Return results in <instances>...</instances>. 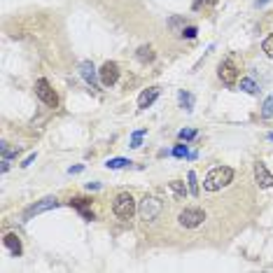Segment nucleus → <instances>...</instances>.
<instances>
[{
	"mask_svg": "<svg viewBox=\"0 0 273 273\" xmlns=\"http://www.w3.org/2000/svg\"><path fill=\"white\" fill-rule=\"evenodd\" d=\"M231 180H234V168L217 166V168H212L210 173L205 175L203 187H205V192H220L222 187H227Z\"/></svg>",
	"mask_w": 273,
	"mask_h": 273,
	"instance_id": "nucleus-1",
	"label": "nucleus"
},
{
	"mask_svg": "<svg viewBox=\"0 0 273 273\" xmlns=\"http://www.w3.org/2000/svg\"><path fill=\"white\" fill-rule=\"evenodd\" d=\"M217 75H220V79L227 84V87H236L238 84V75H240V63H238V59L231 54V56H227L224 61L220 63V68H217Z\"/></svg>",
	"mask_w": 273,
	"mask_h": 273,
	"instance_id": "nucleus-2",
	"label": "nucleus"
},
{
	"mask_svg": "<svg viewBox=\"0 0 273 273\" xmlns=\"http://www.w3.org/2000/svg\"><path fill=\"white\" fill-rule=\"evenodd\" d=\"M136 201H133V196L129 192H122V194L115 196V201H112V212H115L119 220H131L133 215H136Z\"/></svg>",
	"mask_w": 273,
	"mask_h": 273,
	"instance_id": "nucleus-3",
	"label": "nucleus"
},
{
	"mask_svg": "<svg viewBox=\"0 0 273 273\" xmlns=\"http://www.w3.org/2000/svg\"><path fill=\"white\" fill-rule=\"evenodd\" d=\"M203 220H205V212L201 208H185V210L177 215V222L185 227V229H196L201 227Z\"/></svg>",
	"mask_w": 273,
	"mask_h": 273,
	"instance_id": "nucleus-4",
	"label": "nucleus"
},
{
	"mask_svg": "<svg viewBox=\"0 0 273 273\" xmlns=\"http://www.w3.org/2000/svg\"><path fill=\"white\" fill-rule=\"evenodd\" d=\"M35 96L42 101L44 105H49V107H56L59 105V96H56V91L52 89V84L47 82L44 77H40L35 82Z\"/></svg>",
	"mask_w": 273,
	"mask_h": 273,
	"instance_id": "nucleus-5",
	"label": "nucleus"
},
{
	"mask_svg": "<svg viewBox=\"0 0 273 273\" xmlns=\"http://www.w3.org/2000/svg\"><path fill=\"white\" fill-rule=\"evenodd\" d=\"M138 212H140V217L145 222H154L159 217V212H161V201L154 199V196H145L140 203V208H138Z\"/></svg>",
	"mask_w": 273,
	"mask_h": 273,
	"instance_id": "nucleus-6",
	"label": "nucleus"
},
{
	"mask_svg": "<svg viewBox=\"0 0 273 273\" xmlns=\"http://www.w3.org/2000/svg\"><path fill=\"white\" fill-rule=\"evenodd\" d=\"M98 75H101V84L103 87H115L117 82H119V66L115 61H105L101 66Z\"/></svg>",
	"mask_w": 273,
	"mask_h": 273,
	"instance_id": "nucleus-7",
	"label": "nucleus"
},
{
	"mask_svg": "<svg viewBox=\"0 0 273 273\" xmlns=\"http://www.w3.org/2000/svg\"><path fill=\"white\" fill-rule=\"evenodd\" d=\"M52 208H59V201H56L54 196H44L42 201L33 203L31 208H26V210H24V220H31L33 215H40V212H47V210H52Z\"/></svg>",
	"mask_w": 273,
	"mask_h": 273,
	"instance_id": "nucleus-8",
	"label": "nucleus"
},
{
	"mask_svg": "<svg viewBox=\"0 0 273 273\" xmlns=\"http://www.w3.org/2000/svg\"><path fill=\"white\" fill-rule=\"evenodd\" d=\"M79 75L84 77L87 84H91V89L101 87V75H98V70L94 68V63H91V61H82V63H79Z\"/></svg>",
	"mask_w": 273,
	"mask_h": 273,
	"instance_id": "nucleus-9",
	"label": "nucleus"
},
{
	"mask_svg": "<svg viewBox=\"0 0 273 273\" xmlns=\"http://www.w3.org/2000/svg\"><path fill=\"white\" fill-rule=\"evenodd\" d=\"M255 180H257V185L262 187V189L273 187V175L266 171V166L262 164V161H257V164H255Z\"/></svg>",
	"mask_w": 273,
	"mask_h": 273,
	"instance_id": "nucleus-10",
	"label": "nucleus"
},
{
	"mask_svg": "<svg viewBox=\"0 0 273 273\" xmlns=\"http://www.w3.org/2000/svg\"><path fill=\"white\" fill-rule=\"evenodd\" d=\"M70 208H75V210H77L87 222L94 220V210H91V201H89V199H82V196L72 199V201H70Z\"/></svg>",
	"mask_w": 273,
	"mask_h": 273,
	"instance_id": "nucleus-11",
	"label": "nucleus"
},
{
	"mask_svg": "<svg viewBox=\"0 0 273 273\" xmlns=\"http://www.w3.org/2000/svg\"><path fill=\"white\" fill-rule=\"evenodd\" d=\"M159 94H161V89L159 87H150V89H145L140 96H138V107L140 110H145V107H150L154 101L159 98Z\"/></svg>",
	"mask_w": 273,
	"mask_h": 273,
	"instance_id": "nucleus-12",
	"label": "nucleus"
},
{
	"mask_svg": "<svg viewBox=\"0 0 273 273\" xmlns=\"http://www.w3.org/2000/svg\"><path fill=\"white\" fill-rule=\"evenodd\" d=\"M2 245L7 247L9 252L14 257H21V252H24V245H21V238L17 236V234H5V238H2Z\"/></svg>",
	"mask_w": 273,
	"mask_h": 273,
	"instance_id": "nucleus-13",
	"label": "nucleus"
},
{
	"mask_svg": "<svg viewBox=\"0 0 273 273\" xmlns=\"http://www.w3.org/2000/svg\"><path fill=\"white\" fill-rule=\"evenodd\" d=\"M168 187H171V192H173V196H175L177 201H182V199L189 194V187H185V182H182V180H173Z\"/></svg>",
	"mask_w": 273,
	"mask_h": 273,
	"instance_id": "nucleus-14",
	"label": "nucleus"
},
{
	"mask_svg": "<svg viewBox=\"0 0 273 273\" xmlns=\"http://www.w3.org/2000/svg\"><path fill=\"white\" fill-rule=\"evenodd\" d=\"M136 59L140 63H152L154 61V49L147 47V44H142V47H138V52H136Z\"/></svg>",
	"mask_w": 273,
	"mask_h": 273,
	"instance_id": "nucleus-15",
	"label": "nucleus"
},
{
	"mask_svg": "<svg viewBox=\"0 0 273 273\" xmlns=\"http://www.w3.org/2000/svg\"><path fill=\"white\" fill-rule=\"evenodd\" d=\"M105 166L110 168V171H119V168L131 166V161H129V159H124V157H115V159H107Z\"/></svg>",
	"mask_w": 273,
	"mask_h": 273,
	"instance_id": "nucleus-16",
	"label": "nucleus"
},
{
	"mask_svg": "<svg viewBox=\"0 0 273 273\" xmlns=\"http://www.w3.org/2000/svg\"><path fill=\"white\" fill-rule=\"evenodd\" d=\"M238 89H240V91H245V94H257V82L252 77H243L240 79V82H238Z\"/></svg>",
	"mask_w": 273,
	"mask_h": 273,
	"instance_id": "nucleus-17",
	"label": "nucleus"
},
{
	"mask_svg": "<svg viewBox=\"0 0 273 273\" xmlns=\"http://www.w3.org/2000/svg\"><path fill=\"white\" fill-rule=\"evenodd\" d=\"M187 187H189V194H192V196L201 194V189H199V180H196L194 171H189V173H187Z\"/></svg>",
	"mask_w": 273,
	"mask_h": 273,
	"instance_id": "nucleus-18",
	"label": "nucleus"
},
{
	"mask_svg": "<svg viewBox=\"0 0 273 273\" xmlns=\"http://www.w3.org/2000/svg\"><path fill=\"white\" fill-rule=\"evenodd\" d=\"M177 101H180V105L185 107L187 112L194 107V96H192L189 91H180V94H177Z\"/></svg>",
	"mask_w": 273,
	"mask_h": 273,
	"instance_id": "nucleus-19",
	"label": "nucleus"
},
{
	"mask_svg": "<svg viewBox=\"0 0 273 273\" xmlns=\"http://www.w3.org/2000/svg\"><path fill=\"white\" fill-rule=\"evenodd\" d=\"M145 136H147V131H145V129H142V131H133L131 133V145H129V147L138 150V147L142 145V138H145Z\"/></svg>",
	"mask_w": 273,
	"mask_h": 273,
	"instance_id": "nucleus-20",
	"label": "nucleus"
},
{
	"mask_svg": "<svg viewBox=\"0 0 273 273\" xmlns=\"http://www.w3.org/2000/svg\"><path fill=\"white\" fill-rule=\"evenodd\" d=\"M262 117H264V119H273V96H269L264 101V107H262Z\"/></svg>",
	"mask_w": 273,
	"mask_h": 273,
	"instance_id": "nucleus-21",
	"label": "nucleus"
},
{
	"mask_svg": "<svg viewBox=\"0 0 273 273\" xmlns=\"http://www.w3.org/2000/svg\"><path fill=\"white\" fill-rule=\"evenodd\" d=\"M194 138H196L194 129H182V131L177 133V140H182V142H189V140H194Z\"/></svg>",
	"mask_w": 273,
	"mask_h": 273,
	"instance_id": "nucleus-22",
	"label": "nucleus"
},
{
	"mask_svg": "<svg viewBox=\"0 0 273 273\" xmlns=\"http://www.w3.org/2000/svg\"><path fill=\"white\" fill-rule=\"evenodd\" d=\"M189 154H192V152L187 150V145L182 140H180V145H175V150H173V157H177V159H182V157L189 159Z\"/></svg>",
	"mask_w": 273,
	"mask_h": 273,
	"instance_id": "nucleus-23",
	"label": "nucleus"
},
{
	"mask_svg": "<svg viewBox=\"0 0 273 273\" xmlns=\"http://www.w3.org/2000/svg\"><path fill=\"white\" fill-rule=\"evenodd\" d=\"M262 49H264V54L269 56V59H273V35L264 37V42H262Z\"/></svg>",
	"mask_w": 273,
	"mask_h": 273,
	"instance_id": "nucleus-24",
	"label": "nucleus"
},
{
	"mask_svg": "<svg viewBox=\"0 0 273 273\" xmlns=\"http://www.w3.org/2000/svg\"><path fill=\"white\" fill-rule=\"evenodd\" d=\"M196 33H199V31H196V26H185L182 31H180V37H187V40H194V37H196Z\"/></svg>",
	"mask_w": 273,
	"mask_h": 273,
	"instance_id": "nucleus-25",
	"label": "nucleus"
},
{
	"mask_svg": "<svg viewBox=\"0 0 273 273\" xmlns=\"http://www.w3.org/2000/svg\"><path fill=\"white\" fill-rule=\"evenodd\" d=\"M0 152H2V159H7V161H9V159H14V157H17V152H14V150H9V147H7V142H5V140L0 142Z\"/></svg>",
	"mask_w": 273,
	"mask_h": 273,
	"instance_id": "nucleus-26",
	"label": "nucleus"
},
{
	"mask_svg": "<svg viewBox=\"0 0 273 273\" xmlns=\"http://www.w3.org/2000/svg\"><path fill=\"white\" fill-rule=\"evenodd\" d=\"M33 161H35V154H28V157L21 161V168H28L31 164H33Z\"/></svg>",
	"mask_w": 273,
	"mask_h": 273,
	"instance_id": "nucleus-27",
	"label": "nucleus"
},
{
	"mask_svg": "<svg viewBox=\"0 0 273 273\" xmlns=\"http://www.w3.org/2000/svg\"><path fill=\"white\" fill-rule=\"evenodd\" d=\"M82 168L84 166H72V168H68V173H70V175H77V173H82Z\"/></svg>",
	"mask_w": 273,
	"mask_h": 273,
	"instance_id": "nucleus-28",
	"label": "nucleus"
},
{
	"mask_svg": "<svg viewBox=\"0 0 273 273\" xmlns=\"http://www.w3.org/2000/svg\"><path fill=\"white\" fill-rule=\"evenodd\" d=\"M201 2H203V5H217V0H199V2H196L194 7H199Z\"/></svg>",
	"mask_w": 273,
	"mask_h": 273,
	"instance_id": "nucleus-29",
	"label": "nucleus"
},
{
	"mask_svg": "<svg viewBox=\"0 0 273 273\" xmlns=\"http://www.w3.org/2000/svg\"><path fill=\"white\" fill-rule=\"evenodd\" d=\"M87 189H89V192H96V189H101V185H98V182H89Z\"/></svg>",
	"mask_w": 273,
	"mask_h": 273,
	"instance_id": "nucleus-30",
	"label": "nucleus"
},
{
	"mask_svg": "<svg viewBox=\"0 0 273 273\" xmlns=\"http://www.w3.org/2000/svg\"><path fill=\"white\" fill-rule=\"evenodd\" d=\"M266 2H269V0H257V2H255V5H257V7H264V5H266Z\"/></svg>",
	"mask_w": 273,
	"mask_h": 273,
	"instance_id": "nucleus-31",
	"label": "nucleus"
},
{
	"mask_svg": "<svg viewBox=\"0 0 273 273\" xmlns=\"http://www.w3.org/2000/svg\"><path fill=\"white\" fill-rule=\"evenodd\" d=\"M266 138H269V140H273V133H269V136H266Z\"/></svg>",
	"mask_w": 273,
	"mask_h": 273,
	"instance_id": "nucleus-32",
	"label": "nucleus"
}]
</instances>
